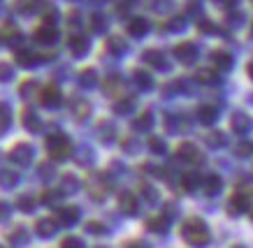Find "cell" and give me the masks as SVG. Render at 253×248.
<instances>
[{"label": "cell", "instance_id": "836d02e7", "mask_svg": "<svg viewBox=\"0 0 253 248\" xmlns=\"http://www.w3.org/2000/svg\"><path fill=\"white\" fill-rule=\"evenodd\" d=\"M135 79H137V86H139V88H146V91H149V88L154 86V79H151V74H146L144 70H137V72H135Z\"/></svg>", "mask_w": 253, "mask_h": 248}, {"label": "cell", "instance_id": "f35d334b", "mask_svg": "<svg viewBox=\"0 0 253 248\" xmlns=\"http://www.w3.org/2000/svg\"><path fill=\"white\" fill-rule=\"evenodd\" d=\"M198 81H200V84H216V81H218V77H216L214 70H200L198 72Z\"/></svg>", "mask_w": 253, "mask_h": 248}, {"label": "cell", "instance_id": "d6986e66", "mask_svg": "<svg viewBox=\"0 0 253 248\" xmlns=\"http://www.w3.org/2000/svg\"><path fill=\"white\" fill-rule=\"evenodd\" d=\"M200 183H202V177H200L198 172H186L184 177H181V186H184L186 193H193Z\"/></svg>", "mask_w": 253, "mask_h": 248}, {"label": "cell", "instance_id": "cb8c5ba5", "mask_svg": "<svg viewBox=\"0 0 253 248\" xmlns=\"http://www.w3.org/2000/svg\"><path fill=\"white\" fill-rule=\"evenodd\" d=\"M211 61H214L216 68H221V70H230L232 68V56L225 54V51H214V54H211Z\"/></svg>", "mask_w": 253, "mask_h": 248}, {"label": "cell", "instance_id": "7dc6e473", "mask_svg": "<svg viewBox=\"0 0 253 248\" xmlns=\"http://www.w3.org/2000/svg\"><path fill=\"white\" fill-rule=\"evenodd\" d=\"M7 79H12V65L0 63V81H7Z\"/></svg>", "mask_w": 253, "mask_h": 248}, {"label": "cell", "instance_id": "4fadbf2b", "mask_svg": "<svg viewBox=\"0 0 253 248\" xmlns=\"http://www.w3.org/2000/svg\"><path fill=\"white\" fill-rule=\"evenodd\" d=\"M40 100H42V105L44 107H58L61 105V91L56 88V86H46V88H42V95H40Z\"/></svg>", "mask_w": 253, "mask_h": 248}, {"label": "cell", "instance_id": "f1b7e54d", "mask_svg": "<svg viewBox=\"0 0 253 248\" xmlns=\"http://www.w3.org/2000/svg\"><path fill=\"white\" fill-rule=\"evenodd\" d=\"M61 188L58 190H44V195H42V204H46V207H58V202H61Z\"/></svg>", "mask_w": 253, "mask_h": 248}, {"label": "cell", "instance_id": "d4e9b609", "mask_svg": "<svg viewBox=\"0 0 253 248\" xmlns=\"http://www.w3.org/2000/svg\"><path fill=\"white\" fill-rule=\"evenodd\" d=\"M146 31H149V24H146L144 19H132L130 24H128V33H130L132 37H142Z\"/></svg>", "mask_w": 253, "mask_h": 248}, {"label": "cell", "instance_id": "f907efd6", "mask_svg": "<svg viewBox=\"0 0 253 248\" xmlns=\"http://www.w3.org/2000/svg\"><path fill=\"white\" fill-rule=\"evenodd\" d=\"M184 28V21L181 19H174V21H169V31H181Z\"/></svg>", "mask_w": 253, "mask_h": 248}, {"label": "cell", "instance_id": "44dd1931", "mask_svg": "<svg viewBox=\"0 0 253 248\" xmlns=\"http://www.w3.org/2000/svg\"><path fill=\"white\" fill-rule=\"evenodd\" d=\"M16 209L23 211V213H33L35 211V197L28 193H23L16 197Z\"/></svg>", "mask_w": 253, "mask_h": 248}, {"label": "cell", "instance_id": "5bb4252c", "mask_svg": "<svg viewBox=\"0 0 253 248\" xmlns=\"http://www.w3.org/2000/svg\"><path fill=\"white\" fill-rule=\"evenodd\" d=\"M144 61L149 63V65L158 68V70H168L165 54H163V51H158V49H149V51H144Z\"/></svg>", "mask_w": 253, "mask_h": 248}, {"label": "cell", "instance_id": "4dcf8cb0", "mask_svg": "<svg viewBox=\"0 0 253 248\" xmlns=\"http://www.w3.org/2000/svg\"><path fill=\"white\" fill-rule=\"evenodd\" d=\"M205 142H207V146H211V148H221L223 144H225V135H223V132H209V135H205Z\"/></svg>", "mask_w": 253, "mask_h": 248}, {"label": "cell", "instance_id": "ac0fdd59", "mask_svg": "<svg viewBox=\"0 0 253 248\" xmlns=\"http://www.w3.org/2000/svg\"><path fill=\"white\" fill-rule=\"evenodd\" d=\"M168 225H169V218L163 213V216H156V218H149L146 220V227L151 230V232H158V234H163V232H168Z\"/></svg>", "mask_w": 253, "mask_h": 248}, {"label": "cell", "instance_id": "ee69618b", "mask_svg": "<svg viewBox=\"0 0 253 248\" xmlns=\"http://www.w3.org/2000/svg\"><path fill=\"white\" fill-rule=\"evenodd\" d=\"M107 49H109V51H114V54H121L123 49H126V44H123L119 37H112V39L107 42Z\"/></svg>", "mask_w": 253, "mask_h": 248}, {"label": "cell", "instance_id": "f6af8a7d", "mask_svg": "<svg viewBox=\"0 0 253 248\" xmlns=\"http://www.w3.org/2000/svg\"><path fill=\"white\" fill-rule=\"evenodd\" d=\"M9 216H12V207L7 202H0V223H7Z\"/></svg>", "mask_w": 253, "mask_h": 248}, {"label": "cell", "instance_id": "8992f818", "mask_svg": "<svg viewBox=\"0 0 253 248\" xmlns=\"http://www.w3.org/2000/svg\"><path fill=\"white\" fill-rule=\"evenodd\" d=\"M249 207H251V195L246 193V190H237V193L232 195L230 204H228V213L230 216H239V213L249 211Z\"/></svg>", "mask_w": 253, "mask_h": 248}, {"label": "cell", "instance_id": "d590c367", "mask_svg": "<svg viewBox=\"0 0 253 248\" xmlns=\"http://www.w3.org/2000/svg\"><path fill=\"white\" fill-rule=\"evenodd\" d=\"M88 234H95V237H102V234H107V227L102 223H98V220H91V223H86L84 227Z\"/></svg>", "mask_w": 253, "mask_h": 248}, {"label": "cell", "instance_id": "b9f144b4", "mask_svg": "<svg viewBox=\"0 0 253 248\" xmlns=\"http://www.w3.org/2000/svg\"><path fill=\"white\" fill-rule=\"evenodd\" d=\"M235 151H237L239 158H249V155L253 153V144H251V142H242V144H239Z\"/></svg>", "mask_w": 253, "mask_h": 248}, {"label": "cell", "instance_id": "1f68e13d", "mask_svg": "<svg viewBox=\"0 0 253 248\" xmlns=\"http://www.w3.org/2000/svg\"><path fill=\"white\" fill-rule=\"evenodd\" d=\"M132 109H135V100H128V98H123V100H119V102H114V111L116 114H130Z\"/></svg>", "mask_w": 253, "mask_h": 248}, {"label": "cell", "instance_id": "9a60e30c", "mask_svg": "<svg viewBox=\"0 0 253 248\" xmlns=\"http://www.w3.org/2000/svg\"><path fill=\"white\" fill-rule=\"evenodd\" d=\"M19 183V172L14 170H0V188L2 190H12Z\"/></svg>", "mask_w": 253, "mask_h": 248}, {"label": "cell", "instance_id": "30bf717a", "mask_svg": "<svg viewBox=\"0 0 253 248\" xmlns=\"http://www.w3.org/2000/svg\"><path fill=\"white\" fill-rule=\"evenodd\" d=\"M56 39H58V33H56V28L54 26H40L38 31H35V42H38V44H54Z\"/></svg>", "mask_w": 253, "mask_h": 248}, {"label": "cell", "instance_id": "ffe728a7", "mask_svg": "<svg viewBox=\"0 0 253 248\" xmlns=\"http://www.w3.org/2000/svg\"><path fill=\"white\" fill-rule=\"evenodd\" d=\"M202 188H205V193H207V195L221 193V188H223L221 177H216V174H209V177L205 178V181H202Z\"/></svg>", "mask_w": 253, "mask_h": 248}, {"label": "cell", "instance_id": "8fae6325", "mask_svg": "<svg viewBox=\"0 0 253 248\" xmlns=\"http://www.w3.org/2000/svg\"><path fill=\"white\" fill-rule=\"evenodd\" d=\"M7 239L12 241L14 246H26L28 239H31V232H28V227H26V225H14V227L7 232Z\"/></svg>", "mask_w": 253, "mask_h": 248}, {"label": "cell", "instance_id": "11a10c76", "mask_svg": "<svg viewBox=\"0 0 253 248\" xmlns=\"http://www.w3.org/2000/svg\"><path fill=\"white\" fill-rule=\"evenodd\" d=\"M249 77L253 79V63H249Z\"/></svg>", "mask_w": 253, "mask_h": 248}, {"label": "cell", "instance_id": "ab89813d", "mask_svg": "<svg viewBox=\"0 0 253 248\" xmlns=\"http://www.w3.org/2000/svg\"><path fill=\"white\" fill-rule=\"evenodd\" d=\"M75 160L79 165H91L93 163V153L88 148H79V153H75Z\"/></svg>", "mask_w": 253, "mask_h": 248}, {"label": "cell", "instance_id": "7402d4cb", "mask_svg": "<svg viewBox=\"0 0 253 248\" xmlns=\"http://www.w3.org/2000/svg\"><path fill=\"white\" fill-rule=\"evenodd\" d=\"M232 130L239 132V135H246L249 132V128H251V121H249V116H244V114H235L230 121Z\"/></svg>", "mask_w": 253, "mask_h": 248}, {"label": "cell", "instance_id": "f546056e", "mask_svg": "<svg viewBox=\"0 0 253 248\" xmlns=\"http://www.w3.org/2000/svg\"><path fill=\"white\" fill-rule=\"evenodd\" d=\"M16 61H19L21 68H33V65L38 63V56L33 54V51H19V54H16Z\"/></svg>", "mask_w": 253, "mask_h": 248}, {"label": "cell", "instance_id": "f5cc1de1", "mask_svg": "<svg viewBox=\"0 0 253 248\" xmlns=\"http://www.w3.org/2000/svg\"><path fill=\"white\" fill-rule=\"evenodd\" d=\"M200 31H202V33H211V31H214V26H211V21H200Z\"/></svg>", "mask_w": 253, "mask_h": 248}, {"label": "cell", "instance_id": "3957f363", "mask_svg": "<svg viewBox=\"0 0 253 248\" xmlns=\"http://www.w3.org/2000/svg\"><path fill=\"white\" fill-rule=\"evenodd\" d=\"M88 193H91L93 200H105L109 193V183H107V177L102 172H93L88 177Z\"/></svg>", "mask_w": 253, "mask_h": 248}, {"label": "cell", "instance_id": "bcb514c9", "mask_svg": "<svg viewBox=\"0 0 253 248\" xmlns=\"http://www.w3.org/2000/svg\"><path fill=\"white\" fill-rule=\"evenodd\" d=\"M56 174V170L51 167V163H42L40 165V177L42 178H51Z\"/></svg>", "mask_w": 253, "mask_h": 248}, {"label": "cell", "instance_id": "7bdbcfd3", "mask_svg": "<svg viewBox=\"0 0 253 248\" xmlns=\"http://www.w3.org/2000/svg\"><path fill=\"white\" fill-rule=\"evenodd\" d=\"M79 84L86 86V88H88V86H93V84H95V72H93V70H84V72H82Z\"/></svg>", "mask_w": 253, "mask_h": 248}, {"label": "cell", "instance_id": "83f0119b", "mask_svg": "<svg viewBox=\"0 0 253 248\" xmlns=\"http://www.w3.org/2000/svg\"><path fill=\"white\" fill-rule=\"evenodd\" d=\"M70 109L75 111V116H77L79 121H82V118H86V114H88V105H86V100H82V98H77V100H72Z\"/></svg>", "mask_w": 253, "mask_h": 248}, {"label": "cell", "instance_id": "60d3db41", "mask_svg": "<svg viewBox=\"0 0 253 248\" xmlns=\"http://www.w3.org/2000/svg\"><path fill=\"white\" fill-rule=\"evenodd\" d=\"M61 248H84V241L79 237H68V239L61 241Z\"/></svg>", "mask_w": 253, "mask_h": 248}, {"label": "cell", "instance_id": "2e32d148", "mask_svg": "<svg viewBox=\"0 0 253 248\" xmlns=\"http://www.w3.org/2000/svg\"><path fill=\"white\" fill-rule=\"evenodd\" d=\"M79 178L75 177V174H65L63 177V181H61V193L63 195H75V193H79Z\"/></svg>", "mask_w": 253, "mask_h": 248}, {"label": "cell", "instance_id": "680465c9", "mask_svg": "<svg viewBox=\"0 0 253 248\" xmlns=\"http://www.w3.org/2000/svg\"><path fill=\"white\" fill-rule=\"evenodd\" d=\"M95 248H102V246H95Z\"/></svg>", "mask_w": 253, "mask_h": 248}, {"label": "cell", "instance_id": "8d00e7d4", "mask_svg": "<svg viewBox=\"0 0 253 248\" xmlns=\"http://www.w3.org/2000/svg\"><path fill=\"white\" fill-rule=\"evenodd\" d=\"M16 9L23 14H31L38 9V0H16Z\"/></svg>", "mask_w": 253, "mask_h": 248}, {"label": "cell", "instance_id": "5b68a950", "mask_svg": "<svg viewBox=\"0 0 253 248\" xmlns=\"http://www.w3.org/2000/svg\"><path fill=\"white\" fill-rule=\"evenodd\" d=\"M176 158H179V160H184V163H193V165L205 163V155L200 153L198 146H195V144H191V142L179 144V148H176Z\"/></svg>", "mask_w": 253, "mask_h": 248}, {"label": "cell", "instance_id": "db71d44e", "mask_svg": "<svg viewBox=\"0 0 253 248\" xmlns=\"http://www.w3.org/2000/svg\"><path fill=\"white\" fill-rule=\"evenodd\" d=\"M126 248H149L146 244H142V241H128L126 244Z\"/></svg>", "mask_w": 253, "mask_h": 248}, {"label": "cell", "instance_id": "277c9868", "mask_svg": "<svg viewBox=\"0 0 253 248\" xmlns=\"http://www.w3.org/2000/svg\"><path fill=\"white\" fill-rule=\"evenodd\" d=\"M9 160L14 165H19V167H28V165L33 163V146L26 144V142L16 144V146L9 151Z\"/></svg>", "mask_w": 253, "mask_h": 248}, {"label": "cell", "instance_id": "9c48e42d", "mask_svg": "<svg viewBox=\"0 0 253 248\" xmlns=\"http://www.w3.org/2000/svg\"><path fill=\"white\" fill-rule=\"evenodd\" d=\"M119 209H121L126 216H135V213H137V197L132 193H128V190H123V193L119 195Z\"/></svg>", "mask_w": 253, "mask_h": 248}, {"label": "cell", "instance_id": "74e56055", "mask_svg": "<svg viewBox=\"0 0 253 248\" xmlns=\"http://www.w3.org/2000/svg\"><path fill=\"white\" fill-rule=\"evenodd\" d=\"M149 148L158 155H163L165 151H168V146H165V142H163L161 137H149Z\"/></svg>", "mask_w": 253, "mask_h": 248}, {"label": "cell", "instance_id": "c3c4849f", "mask_svg": "<svg viewBox=\"0 0 253 248\" xmlns=\"http://www.w3.org/2000/svg\"><path fill=\"white\" fill-rule=\"evenodd\" d=\"M91 24H93V31H95V33H102V31H105V26H102V16H98V14L91 16Z\"/></svg>", "mask_w": 253, "mask_h": 248}, {"label": "cell", "instance_id": "9f6ffc18", "mask_svg": "<svg viewBox=\"0 0 253 248\" xmlns=\"http://www.w3.org/2000/svg\"><path fill=\"white\" fill-rule=\"evenodd\" d=\"M0 248H9V246H2V244H0Z\"/></svg>", "mask_w": 253, "mask_h": 248}, {"label": "cell", "instance_id": "ba28073f", "mask_svg": "<svg viewBox=\"0 0 253 248\" xmlns=\"http://www.w3.org/2000/svg\"><path fill=\"white\" fill-rule=\"evenodd\" d=\"M35 232L42 239H51L58 232V220H54V218H40L38 223H35Z\"/></svg>", "mask_w": 253, "mask_h": 248}, {"label": "cell", "instance_id": "7c38bea8", "mask_svg": "<svg viewBox=\"0 0 253 248\" xmlns=\"http://www.w3.org/2000/svg\"><path fill=\"white\" fill-rule=\"evenodd\" d=\"M174 56L181 63H193L195 58H198V47L191 44V42H184V44H179V47L174 49Z\"/></svg>", "mask_w": 253, "mask_h": 248}, {"label": "cell", "instance_id": "e0dca14e", "mask_svg": "<svg viewBox=\"0 0 253 248\" xmlns=\"http://www.w3.org/2000/svg\"><path fill=\"white\" fill-rule=\"evenodd\" d=\"M21 121H23V128H26V130H31V132H38L40 128H42L38 114H35V111H31V109H23Z\"/></svg>", "mask_w": 253, "mask_h": 248}, {"label": "cell", "instance_id": "d6a6232c", "mask_svg": "<svg viewBox=\"0 0 253 248\" xmlns=\"http://www.w3.org/2000/svg\"><path fill=\"white\" fill-rule=\"evenodd\" d=\"M9 123H12V114H9L7 105H2V102H0V135L7 130Z\"/></svg>", "mask_w": 253, "mask_h": 248}, {"label": "cell", "instance_id": "e575fe53", "mask_svg": "<svg viewBox=\"0 0 253 248\" xmlns=\"http://www.w3.org/2000/svg\"><path fill=\"white\" fill-rule=\"evenodd\" d=\"M139 195H142V200L149 202V204H156V202H158V193H156V188H151V186H142L139 188Z\"/></svg>", "mask_w": 253, "mask_h": 248}, {"label": "cell", "instance_id": "6f0895ef", "mask_svg": "<svg viewBox=\"0 0 253 248\" xmlns=\"http://www.w3.org/2000/svg\"><path fill=\"white\" fill-rule=\"evenodd\" d=\"M235 248H242V246H235Z\"/></svg>", "mask_w": 253, "mask_h": 248}, {"label": "cell", "instance_id": "484cf974", "mask_svg": "<svg viewBox=\"0 0 253 248\" xmlns=\"http://www.w3.org/2000/svg\"><path fill=\"white\" fill-rule=\"evenodd\" d=\"M216 114H218V111H216V107H211V105H205V107L198 109V118H200V121H202L205 125L214 123V121H216Z\"/></svg>", "mask_w": 253, "mask_h": 248}, {"label": "cell", "instance_id": "4316f807", "mask_svg": "<svg viewBox=\"0 0 253 248\" xmlns=\"http://www.w3.org/2000/svg\"><path fill=\"white\" fill-rule=\"evenodd\" d=\"M151 125H154V118H151V114H142L139 118H135V121H132V128H135L137 132H146L149 128H151Z\"/></svg>", "mask_w": 253, "mask_h": 248}, {"label": "cell", "instance_id": "603a6c76", "mask_svg": "<svg viewBox=\"0 0 253 248\" xmlns=\"http://www.w3.org/2000/svg\"><path fill=\"white\" fill-rule=\"evenodd\" d=\"M70 51H72L75 56H84L86 51H88V42H86V37H82V35L70 37Z\"/></svg>", "mask_w": 253, "mask_h": 248}, {"label": "cell", "instance_id": "52a82bcc", "mask_svg": "<svg viewBox=\"0 0 253 248\" xmlns=\"http://www.w3.org/2000/svg\"><path fill=\"white\" fill-rule=\"evenodd\" d=\"M79 218H82L79 207H61V209L56 211V220H58L61 225H65V227L79 223Z\"/></svg>", "mask_w": 253, "mask_h": 248}, {"label": "cell", "instance_id": "816d5d0a", "mask_svg": "<svg viewBox=\"0 0 253 248\" xmlns=\"http://www.w3.org/2000/svg\"><path fill=\"white\" fill-rule=\"evenodd\" d=\"M216 5H218V7H235L237 0H216Z\"/></svg>", "mask_w": 253, "mask_h": 248}, {"label": "cell", "instance_id": "6da1fadb", "mask_svg": "<svg viewBox=\"0 0 253 248\" xmlns=\"http://www.w3.org/2000/svg\"><path fill=\"white\" fill-rule=\"evenodd\" d=\"M181 237H184L186 244H191L195 248H202L209 244V230L202 218H186L184 225H181Z\"/></svg>", "mask_w": 253, "mask_h": 248}, {"label": "cell", "instance_id": "7a4b0ae2", "mask_svg": "<svg viewBox=\"0 0 253 248\" xmlns=\"http://www.w3.org/2000/svg\"><path fill=\"white\" fill-rule=\"evenodd\" d=\"M46 151H49V155H51L54 160H65L70 155V151H72V146H70L68 137H65L63 132H51V135L46 137Z\"/></svg>", "mask_w": 253, "mask_h": 248}, {"label": "cell", "instance_id": "681fc988", "mask_svg": "<svg viewBox=\"0 0 253 248\" xmlns=\"http://www.w3.org/2000/svg\"><path fill=\"white\" fill-rule=\"evenodd\" d=\"M33 91H35V81H26V84L21 86V95H23V98H28Z\"/></svg>", "mask_w": 253, "mask_h": 248}]
</instances>
